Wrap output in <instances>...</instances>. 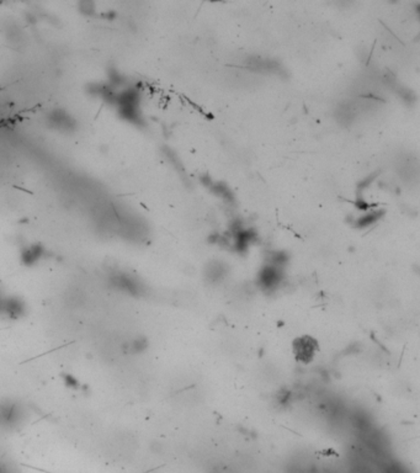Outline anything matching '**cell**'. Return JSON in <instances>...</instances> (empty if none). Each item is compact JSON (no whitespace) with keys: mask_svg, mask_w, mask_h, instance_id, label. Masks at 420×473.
<instances>
[{"mask_svg":"<svg viewBox=\"0 0 420 473\" xmlns=\"http://www.w3.org/2000/svg\"><path fill=\"white\" fill-rule=\"evenodd\" d=\"M164 155L167 156L168 162H170V164L173 165V167L175 168V169H176L177 171H179L180 175L182 176V179H186L184 167H182V164H181V162H180V159L176 156L175 152H173V150L169 149V148H165V149H164Z\"/></svg>","mask_w":420,"mask_h":473,"instance_id":"8fae6325","label":"cell"},{"mask_svg":"<svg viewBox=\"0 0 420 473\" xmlns=\"http://www.w3.org/2000/svg\"><path fill=\"white\" fill-rule=\"evenodd\" d=\"M105 82L114 88L115 90H121V89L128 87L129 81L128 78L121 72L120 69L114 66H110L106 69V79Z\"/></svg>","mask_w":420,"mask_h":473,"instance_id":"ba28073f","label":"cell"},{"mask_svg":"<svg viewBox=\"0 0 420 473\" xmlns=\"http://www.w3.org/2000/svg\"><path fill=\"white\" fill-rule=\"evenodd\" d=\"M100 16H101L103 20H106V21H114V20L117 17V14L115 13L114 10H106L100 14Z\"/></svg>","mask_w":420,"mask_h":473,"instance_id":"7c38bea8","label":"cell"},{"mask_svg":"<svg viewBox=\"0 0 420 473\" xmlns=\"http://www.w3.org/2000/svg\"><path fill=\"white\" fill-rule=\"evenodd\" d=\"M76 9H78L79 14L85 17L97 16V7L93 0H81L76 4Z\"/></svg>","mask_w":420,"mask_h":473,"instance_id":"9c48e42d","label":"cell"},{"mask_svg":"<svg viewBox=\"0 0 420 473\" xmlns=\"http://www.w3.org/2000/svg\"><path fill=\"white\" fill-rule=\"evenodd\" d=\"M383 216V211H372L370 214L362 216L357 220V227H369L371 224H375Z\"/></svg>","mask_w":420,"mask_h":473,"instance_id":"30bf717a","label":"cell"},{"mask_svg":"<svg viewBox=\"0 0 420 473\" xmlns=\"http://www.w3.org/2000/svg\"><path fill=\"white\" fill-rule=\"evenodd\" d=\"M20 409L15 404L9 402L7 404L0 406V425L3 427H11L15 425L20 419Z\"/></svg>","mask_w":420,"mask_h":473,"instance_id":"52a82bcc","label":"cell"},{"mask_svg":"<svg viewBox=\"0 0 420 473\" xmlns=\"http://www.w3.org/2000/svg\"><path fill=\"white\" fill-rule=\"evenodd\" d=\"M112 108L116 109L118 117L133 126L146 125L141 110V91L135 85L121 89L115 96Z\"/></svg>","mask_w":420,"mask_h":473,"instance_id":"6da1fadb","label":"cell"},{"mask_svg":"<svg viewBox=\"0 0 420 473\" xmlns=\"http://www.w3.org/2000/svg\"><path fill=\"white\" fill-rule=\"evenodd\" d=\"M85 94L91 99L100 100V101L108 103L109 106H112L114 103L115 96H116L117 91L114 88H111L105 81L103 82H91L88 83L85 87Z\"/></svg>","mask_w":420,"mask_h":473,"instance_id":"3957f363","label":"cell"},{"mask_svg":"<svg viewBox=\"0 0 420 473\" xmlns=\"http://www.w3.org/2000/svg\"><path fill=\"white\" fill-rule=\"evenodd\" d=\"M25 312V304L19 297H11L0 291V317L3 318H20Z\"/></svg>","mask_w":420,"mask_h":473,"instance_id":"277c9868","label":"cell"},{"mask_svg":"<svg viewBox=\"0 0 420 473\" xmlns=\"http://www.w3.org/2000/svg\"><path fill=\"white\" fill-rule=\"evenodd\" d=\"M108 279L111 287L120 290V291H126L133 294L138 287V282L135 277L120 270H114L109 273Z\"/></svg>","mask_w":420,"mask_h":473,"instance_id":"8992f818","label":"cell"},{"mask_svg":"<svg viewBox=\"0 0 420 473\" xmlns=\"http://www.w3.org/2000/svg\"><path fill=\"white\" fill-rule=\"evenodd\" d=\"M44 121L49 129L63 135H72L78 129V121L66 109H51L44 116Z\"/></svg>","mask_w":420,"mask_h":473,"instance_id":"7a4b0ae2","label":"cell"},{"mask_svg":"<svg viewBox=\"0 0 420 473\" xmlns=\"http://www.w3.org/2000/svg\"><path fill=\"white\" fill-rule=\"evenodd\" d=\"M46 247L41 243H32L23 247L20 251V260L25 266H35L41 262L44 258H47Z\"/></svg>","mask_w":420,"mask_h":473,"instance_id":"5b68a950","label":"cell"}]
</instances>
